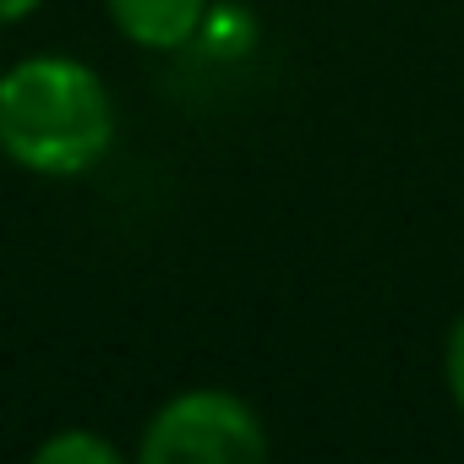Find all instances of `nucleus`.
<instances>
[{
    "instance_id": "obj_6",
    "label": "nucleus",
    "mask_w": 464,
    "mask_h": 464,
    "mask_svg": "<svg viewBox=\"0 0 464 464\" xmlns=\"http://www.w3.org/2000/svg\"><path fill=\"white\" fill-rule=\"evenodd\" d=\"M44 6V0H0V28H12V23H23V17H34Z\"/></svg>"
},
{
    "instance_id": "obj_3",
    "label": "nucleus",
    "mask_w": 464,
    "mask_h": 464,
    "mask_svg": "<svg viewBox=\"0 0 464 464\" xmlns=\"http://www.w3.org/2000/svg\"><path fill=\"white\" fill-rule=\"evenodd\" d=\"M110 23L137 44V50H186L202 23H208V0H104Z\"/></svg>"
},
{
    "instance_id": "obj_4",
    "label": "nucleus",
    "mask_w": 464,
    "mask_h": 464,
    "mask_svg": "<svg viewBox=\"0 0 464 464\" xmlns=\"http://www.w3.org/2000/svg\"><path fill=\"white\" fill-rule=\"evenodd\" d=\"M34 459H39V464H115L121 448H115L110 437H99V431H61V437L39 442Z\"/></svg>"
},
{
    "instance_id": "obj_1",
    "label": "nucleus",
    "mask_w": 464,
    "mask_h": 464,
    "mask_svg": "<svg viewBox=\"0 0 464 464\" xmlns=\"http://www.w3.org/2000/svg\"><path fill=\"white\" fill-rule=\"evenodd\" d=\"M115 142L104 77L77 55H23L0 72V153L44 180L88 175Z\"/></svg>"
},
{
    "instance_id": "obj_2",
    "label": "nucleus",
    "mask_w": 464,
    "mask_h": 464,
    "mask_svg": "<svg viewBox=\"0 0 464 464\" xmlns=\"http://www.w3.org/2000/svg\"><path fill=\"white\" fill-rule=\"evenodd\" d=\"M142 464H257L268 459V426L263 415L229 388H186L164 399L142 437Z\"/></svg>"
},
{
    "instance_id": "obj_5",
    "label": "nucleus",
    "mask_w": 464,
    "mask_h": 464,
    "mask_svg": "<svg viewBox=\"0 0 464 464\" xmlns=\"http://www.w3.org/2000/svg\"><path fill=\"white\" fill-rule=\"evenodd\" d=\"M442 382H448V399H453V410L464 420V317L442 339Z\"/></svg>"
}]
</instances>
